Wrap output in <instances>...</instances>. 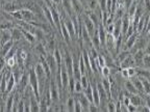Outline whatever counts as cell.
I'll return each instance as SVG.
<instances>
[{"label":"cell","instance_id":"34","mask_svg":"<svg viewBox=\"0 0 150 112\" xmlns=\"http://www.w3.org/2000/svg\"><path fill=\"white\" fill-rule=\"evenodd\" d=\"M86 3H87L88 9H90V10H94L98 6V1L97 0H86Z\"/></svg>","mask_w":150,"mask_h":112},{"label":"cell","instance_id":"41","mask_svg":"<svg viewBox=\"0 0 150 112\" xmlns=\"http://www.w3.org/2000/svg\"><path fill=\"white\" fill-rule=\"evenodd\" d=\"M106 111H110V112L116 111V104L112 102V100H110V102H108V105H106Z\"/></svg>","mask_w":150,"mask_h":112},{"label":"cell","instance_id":"29","mask_svg":"<svg viewBox=\"0 0 150 112\" xmlns=\"http://www.w3.org/2000/svg\"><path fill=\"white\" fill-rule=\"evenodd\" d=\"M132 78H134V79H131V82H132V84H134V87L137 88L138 92H144L142 82H141V80L138 78V76H134V77H132Z\"/></svg>","mask_w":150,"mask_h":112},{"label":"cell","instance_id":"27","mask_svg":"<svg viewBox=\"0 0 150 112\" xmlns=\"http://www.w3.org/2000/svg\"><path fill=\"white\" fill-rule=\"evenodd\" d=\"M124 85H125V89H126V91L128 93H139L137 88L134 87V85L132 84V82H131V80L127 79L126 81H125Z\"/></svg>","mask_w":150,"mask_h":112},{"label":"cell","instance_id":"46","mask_svg":"<svg viewBox=\"0 0 150 112\" xmlns=\"http://www.w3.org/2000/svg\"><path fill=\"white\" fill-rule=\"evenodd\" d=\"M75 100V99H74ZM74 111H83L82 109V106L80 105V103L78 102L77 100H75V103H74Z\"/></svg>","mask_w":150,"mask_h":112},{"label":"cell","instance_id":"14","mask_svg":"<svg viewBox=\"0 0 150 112\" xmlns=\"http://www.w3.org/2000/svg\"><path fill=\"white\" fill-rule=\"evenodd\" d=\"M128 98H129V102H130V104L134 105L136 107H139V106L143 105L144 100L139 96L138 93H130V94L128 96Z\"/></svg>","mask_w":150,"mask_h":112},{"label":"cell","instance_id":"20","mask_svg":"<svg viewBox=\"0 0 150 112\" xmlns=\"http://www.w3.org/2000/svg\"><path fill=\"white\" fill-rule=\"evenodd\" d=\"M11 94L7 96L6 100H5V111H13V107H14V93H12L11 91Z\"/></svg>","mask_w":150,"mask_h":112},{"label":"cell","instance_id":"44","mask_svg":"<svg viewBox=\"0 0 150 112\" xmlns=\"http://www.w3.org/2000/svg\"><path fill=\"white\" fill-rule=\"evenodd\" d=\"M5 65H6V63H5L4 57H2V56H0V74L4 72Z\"/></svg>","mask_w":150,"mask_h":112},{"label":"cell","instance_id":"13","mask_svg":"<svg viewBox=\"0 0 150 112\" xmlns=\"http://www.w3.org/2000/svg\"><path fill=\"white\" fill-rule=\"evenodd\" d=\"M14 43H15L14 41L11 40V41H8V42L4 43L3 45H1V47H0V56L4 57V56L8 53L9 50L14 47Z\"/></svg>","mask_w":150,"mask_h":112},{"label":"cell","instance_id":"10","mask_svg":"<svg viewBox=\"0 0 150 112\" xmlns=\"http://www.w3.org/2000/svg\"><path fill=\"white\" fill-rule=\"evenodd\" d=\"M119 65L121 69H128V68H134V66H136V63H134L132 55L129 54L126 58H124L119 63Z\"/></svg>","mask_w":150,"mask_h":112},{"label":"cell","instance_id":"49","mask_svg":"<svg viewBox=\"0 0 150 112\" xmlns=\"http://www.w3.org/2000/svg\"><path fill=\"white\" fill-rule=\"evenodd\" d=\"M120 72H121L122 77H123V78H125V79H129V76H128V71H127V69H121V70H120Z\"/></svg>","mask_w":150,"mask_h":112},{"label":"cell","instance_id":"32","mask_svg":"<svg viewBox=\"0 0 150 112\" xmlns=\"http://www.w3.org/2000/svg\"><path fill=\"white\" fill-rule=\"evenodd\" d=\"M35 51L38 52V54H40V56H44V57H46L47 52H46V49H45L44 45L38 44L37 47H35Z\"/></svg>","mask_w":150,"mask_h":112},{"label":"cell","instance_id":"4","mask_svg":"<svg viewBox=\"0 0 150 112\" xmlns=\"http://www.w3.org/2000/svg\"><path fill=\"white\" fill-rule=\"evenodd\" d=\"M22 15V20L28 23H31V22H35L37 21V17H35V13L31 12V9L29 8H21L20 9Z\"/></svg>","mask_w":150,"mask_h":112},{"label":"cell","instance_id":"9","mask_svg":"<svg viewBox=\"0 0 150 112\" xmlns=\"http://www.w3.org/2000/svg\"><path fill=\"white\" fill-rule=\"evenodd\" d=\"M64 59V65H65L66 70L68 72L69 76H72V72H73V57L70 55L68 51H66L65 54V58Z\"/></svg>","mask_w":150,"mask_h":112},{"label":"cell","instance_id":"39","mask_svg":"<svg viewBox=\"0 0 150 112\" xmlns=\"http://www.w3.org/2000/svg\"><path fill=\"white\" fill-rule=\"evenodd\" d=\"M150 66V56L149 54H145L143 57V68L149 69Z\"/></svg>","mask_w":150,"mask_h":112},{"label":"cell","instance_id":"11","mask_svg":"<svg viewBox=\"0 0 150 112\" xmlns=\"http://www.w3.org/2000/svg\"><path fill=\"white\" fill-rule=\"evenodd\" d=\"M139 34H140V33L134 32V34H131L130 36L127 37L126 40L124 41V46H123V50H130L131 48H132V46L134 45V43H136V40H137V37H138Z\"/></svg>","mask_w":150,"mask_h":112},{"label":"cell","instance_id":"19","mask_svg":"<svg viewBox=\"0 0 150 112\" xmlns=\"http://www.w3.org/2000/svg\"><path fill=\"white\" fill-rule=\"evenodd\" d=\"M20 30H21V32H22V36H23L28 43L35 42V36L33 33H31L30 31H28V30H25L24 28H20Z\"/></svg>","mask_w":150,"mask_h":112},{"label":"cell","instance_id":"35","mask_svg":"<svg viewBox=\"0 0 150 112\" xmlns=\"http://www.w3.org/2000/svg\"><path fill=\"white\" fill-rule=\"evenodd\" d=\"M5 63L8 68H14L15 65H17V56H12L8 59H5Z\"/></svg>","mask_w":150,"mask_h":112},{"label":"cell","instance_id":"17","mask_svg":"<svg viewBox=\"0 0 150 112\" xmlns=\"http://www.w3.org/2000/svg\"><path fill=\"white\" fill-rule=\"evenodd\" d=\"M71 4H72V7L74 9L75 14L77 16H80L82 15V10H83V5L80 2L79 0H71Z\"/></svg>","mask_w":150,"mask_h":112},{"label":"cell","instance_id":"52","mask_svg":"<svg viewBox=\"0 0 150 112\" xmlns=\"http://www.w3.org/2000/svg\"><path fill=\"white\" fill-rule=\"evenodd\" d=\"M4 2H5V0H0V7L2 8V5L4 4Z\"/></svg>","mask_w":150,"mask_h":112},{"label":"cell","instance_id":"31","mask_svg":"<svg viewBox=\"0 0 150 112\" xmlns=\"http://www.w3.org/2000/svg\"><path fill=\"white\" fill-rule=\"evenodd\" d=\"M74 103H75L74 98L70 97L67 100V103H66V111H74Z\"/></svg>","mask_w":150,"mask_h":112},{"label":"cell","instance_id":"2","mask_svg":"<svg viewBox=\"0 0 150 112\" xmlns=\"http://www.w3.org/2000/svg\"><path fill=\"white\" fill-rule=\"evenodd\" d=\"M48 88L50 91V97H51V102H57L59 100V87H57V84H56L55 80L52 79L50 81L49 85H48Z\"/></svg>","mask_w":150,"mask_h":112},{"label":"cell","instance_id":"12","mask_svg":"<svg viewBox=\"0 0 150 112\" xmlns=\"http://www.w3.org/2000/svg\"><path fill=\"white\" fill-rule=\"evenodd\" d=\"M61 2L62 5H63V8L65 9V13L67 14V16L72 17L74 15H76L72 7V4H71V0H61Z\"/></svg>","mask_w":150,"mask_h":112},{"label":"cell","instance_id":"18","mask_svg":"<svg viewBox=\"0 0 150 112\" xmlns=\"http://www.w3.org/2000/svg\"><path fill=\"white\" fill-rule=\"evenodd\" d=\"M11 40H12V31L9 29H3L0 35V45H3Z\"/></svg>","mask_w":150,"mask_h":112},{"label":"cell","instance_id":"6","mask_svg":"<svg viewBox=\"0 0 150 112\" xmlns=\"http://www.w3.org/2000/svg\"><path fill=\"white\" fill-rule=\"evenodd\" d=\"M75 93V100H77L78 102L80 103V105L82 106V109H83V111H88V109H89V106H90V101L88 100V98L86 96H84V93L81 92H74Z\"/></svg>","mask_w":150,"mask_h":112},{"label":"cell","instance_id":"21","mask_svg":"<svg viewBox=\"0 0 150 112\" xmlns=\"http://www.w3.org/2000/svg\"><path fill=\"white\" fill-rule=\"evenodd\" d=\"M101 85H102V87L104 88V90H105L106 96H108V101H110V82L108 81V78L103 77L102 80H101Z\"/></svg>","mask_w":150,"mask_h":112},{"label":"cell","instance_id":"5","mask_svg":"<svg viewBox=\"0 0 150 112\" xmlns=\"http://www.w3.org/2000/svg\"><path fill=\"white\" fill-rule=\"evenodd\" d=\"M50 10H51L52 20H53L54 27L57 28L59 30H61V21H62V16H61V15H59V13L57 12V9H56V5H54V6H52V5H50Z\"/></svg>","mask_w":150,"mask_h":112},{"label":"cell","instance_id":"26","mask_svg":"<svg viewBox=\"0 0 150 112\" xmlns=\"http://www.w3.org/2000/svg\"><path fill=\"white\" fill-rule=\"evenodd\" d=\"M16 81H15V78L14 76H13L12 74H11V76H9L8 80L6 81V91L5 92H11V91L14 90L15 86H16Z\"/></svg>","mask_w":150,"mask_h":112},{"label":"cell","instance_id":"30","mask_svg":"<svg viewBox=\"0 0 150 112\" xmlns=\"http://www.w3.org/2000/svg\"><path fill=\"white\" fill-rule=\"evenodd\" d=\"M12 40L14 41V42H16V41H19L22 36V32L21 30L19 29V28H13L12 30Z\"/></svg>","mask_w":150,"mask_h":112},{"label":"cell","instance_id":"16","mask_svg":"<svg viewBox=\"0 0 150 112\" xmlns=\"http://www.w3.org/2000/svg\"><path fill=\"white\" fill-rule=\"evenodd\" d=\"M45 60H46L47 64L49 65L51 73H55L56 70H57V63H56L55 59L53 58V56L49 55V54H47L46 57H45Z\"/></svg>","mask_w":150,"mask_h":112},{"label":"cell","instance_id":"24","mask_svg":"<svg viewBox=\"0 0 150 112\" xmlns=\"http://www.w3.org/2000/svg\"><path fill=\"white\" fill-rule=\"evenodd\" d=\"M96 87H97V90H98L99 97H100V105H101V103H102L103 101L108 100V96H106L105 90H104V88L102 87V85H101L100 82L96 83Z\"/></svg>","mask_w":150,"mask_h":112},{"label":"cell","instance_id":"38","mask_svg":"<svg viewBox=\"0 0 150 112\" xmlns=\"http://www.w3.org/2000/svg\"><path fill=\"white\" fill-rule=\"evenodd\" d=\"M9 15L12 17H14V19H16L17 21H21L22 20V15H21V12H20V9H17V10L9 13Z\"/></svg>","mask_w":150,"mask_h":112},{"label":"cell","instance_id":"37","mask_svg":"<svg viewBox=\"0 0 150 112\" xmlns=\"http://www.w3.org/2000/svg\"><path fill=\"white\" fill-rule=\"evenodd\" d=\"M101 75H102V77H105L108 78V76L110 75V68H108V65H104L101 68V71H100Z\"/></svg>","mask_w":150,"mask_h":112},{"label":"cell","instance_id":"15","mask_svg":"<svg viewBox=\"0 0 150 112\" xmlns=\"http://www.w3.org/2000/svg\"><path fill=\"white\" fill-rule=\"evenodd\" d=\"M129 25H130V18L127 16V14H125L121 19V33H122V35H124L125 33H126Z\"/></svg>","mask_w":150,"mask_h":112},{"label":"cell","instance_id":"50","mask_svg":"<svg viewBox=\"0 0 150 112\" xmlns=\"http://www.w3.org/2000/svg\"><path fill=\"white\" fill-rule=\"evenodd\" d=\"M126 109L128 112H136L137 111V107L134 105H132V104H130V103L126 106Z\"/></svg>","mask_w":150,"mask_h":112},{"label":"cell","instance_id":"25","mask_svg":"<svg viewBox=\"0 0 150 112\" xmlns=\"http://www.w3.org/2000/svg\"><path fill=\"white\" fill-rule=\"evenodd\" d=\"M61 32L64 37V40H65L66 42H70L71 37H70V35H69V32H68V30H67V28H66L65 23H64L63 17H62V21H61Z\"/></svg>","mask_w":150,"mask_h":112},{"label":"cell","instance_id":"8","mask_svg":"<svg viewBox=\"0 0 150 112\" xmlns=\"http://www.w3.org/2000/svg\"><path fill=\"white\" fill-rule=\"evenodd\" d=\"M63 20H64V23H65V25H66V28H67V30H68V32H69V35H70L71 40L76 38V37H77V34H76V32H75V28H74V25H73L72 21H71V19L67 16V18H63Z\"/></svg>","mask_w":150,"mask_h":112},{"label":"cell","instance_id":"36","mask_svg":"<svg viewBox=\"0 0 150 112\" xmlns=\"http://www.w3.org/2000/svg\"><path fill=\"white\" fill-rule=\"evenodd\" d=\"M79 81H80V83H81L82 88H83V89H84V88H87L88 85L90 84L89 79H88V76H86V75H81V77H80Z\"/></svg>","mask_w":150,"mask_h":112},{"label":"cell","instance_id":"42","mask_svg":"<svg viewBox=\"0 0 150 112\" xmlns=\"http://www.w3.org/2000/svg\"><path fill=\"white\" fill-rule=\"evenodd\" d=\"M83 90L82 85L79 80H75V86H74V92H81Z\"/></svg>","mask_w":150,"mask_h":112},{"label":"cell","instance_id":"7","mask_svg":"<svg viewBox=\"0 0 150 112\" xmlns=\"http://www.w3.org/2000/svg\"><path fill=\"white\" fill-rule=\"evenodd\" d=\"M81 21H82V23H83L84 28L87 29V31H88V33H89V35L92 37V35L94 34V32H95V30H96L97 27L95 25H94V23L91 21V19H90L89 17L87 16V15H84L83 19H82Z\"/></svg>","mask_w":150,"mask_h":112},{"label":"cell","instance_id":"28","mask_svg":"<svg viewBox=\"0 0 150 112\" xmlns=\"http://www.w3.org/2000/svg\"><path fill=\"white\" fill-rule=\"evenodd\" d=\"M52 56H53V58L55 59L57 65H61L62 63H63V55H62L59 49L55 48V49H54V51L52 52Z\"/></svg>","mask_w":150,"mask_h":112},{"label":"cell","instance_id":"23","mask_svg":"<svg viewBox=\"0 0 150 112\" xmlns=\"http://www.w3.org/2000/svg\"><path fill=\"white\" fill-rule=\"evenodd\" d=\"M138 78L141 80L142 82V85H143V89H144V93L145 94H149L150 93V82L149 79L145 77H142V76H138Z\"/></svg>","mask_w":150,"mask_h":112},{"label":"cell","instance_id":"51","mask_svg":"<svg viewBox=\"0 0 150 112\" xmlns=\"http://www.w3.org/2000/svg\"><path fill=\"white\" fill-rule=\"evenodd\" d=\"M51 1H52V2H53L54 3V4H59V3H61V0H51Z\"/></svg>","mask_w":150,"mask_h":112},{"label":"cell","instance_id":"33","mask_svg":"<svg viewBox=\"0 0 150 112\" xmlns=\"http://www.w3.org/2000/svg\"><path fill=\"white\" fill-rule=\"evenodd\" d=\"M129 50H123L122 52H118V55H117V60H118V62H121L122 60L124 58H126L127 56L129 55Z\"/></svg>","mask_w":150,"mask_h":112},{"label":"cell","instance_id":"40","mask_svg":"<svg viewBox=\"0 0 150 112\" xmlns=\"http://www.w3.org/2000/svg\"><path fill=\"white\" fill-rule=\"evenodd\" d=\"M74 86H75V78L73 76H70L69 83H68V88L70 90V92H74Z\"/></svg>","mask_w":150,"mask_h":112},{"label":"cell","instance_id":"22","mask_svg":"<svg viewBox=\"0 0 150 112\" xmlns=\"http://www.w3.org/2000/svg\"><path fill=\"white\" fill-rule=\"evenodd\" d=\"M92 98H93V104L96 106H100V97H99L98 90H97L96 85L92 86Z\"/></svg>","mask_w":150,"mask_h":112},{"label":"cell","instance_id":"47","mask_svg":"<svg viewBox=\"0 0 150 112\" xmlns=\"http://www.w3.org/2000/svg\"><path fill=\"white\" fill-rule=\"evenodd\" d=\"M132 1H134V0H123L122 5H123V7L125 8V12H126L127 9H128V7L130 6V4L132 3Z\"/></svg>","mask_w":150,"mask_h":112},{"label":"cell","instance_id":"48","mask_svg":"<svg viewBox=\"0 0 150 112\" xmlns=\"http://www.w3.org/2000/svg\"><path fill=\"white\" fill-rule=\"evenodd\" d=\"M104 28H105V31L108 33H112V30H114V22L108 24V25L104 26Z\"/></svg>","mask_w":150,"mask_h":112},{"label":"cell","instance_id":"45","mask_svg":"<svg viewBox=\"0 0 150 112\" xmlns=\"http://www.w3.org/2000/svg\"><path fill=\"white\" fill-rule=\"evenodd\" d=\"M127 71H128L129 78H132V77H134V76H137V69H136V66H134V68H128V69H127Z\"/></svg>","mask_w":150,"mask_h":112},{"label":"cell","instance_id":"43","mask_svg":"<svg viewBox=\"0 0 150 112\" xmlns=\"http://www.w3.org/2000/svg\"><path fill=\"white\" fill-rule=\"evenodd\" d=\"M56 47H55V42H54L53 40H50L49 42L47 43V49H48V51L49 52H53L54 49H55Z\"/></svg>","mask_w":150,"mask_h":112},{"label":"cell","instance_id":"1","mask_svg":"<svg viewBox=\"0 0 150 112\" xmlns=\"http://www.w3.org/2000/svg\"><path fill=\"white\" fill-rule=\"evenodd\" d=\"M28 82H29V87L33 90V94L37 98V100L40 102V91H39V81H38V77L35 75V72L33 69H31L28 73Z\"/></svg>","mask_w":150,"mask_h":112},{"label":"cell","instance_id":"3","mask_svg":"<svg viewBox=\"0 0 150 112\" xmlns=\"http://www.w3.org/2000/svg\"><path fill=\"white\" fill-rule=\"evenodd\" d=\"M69 76L68 72L66 70L64 63L61 64V83H62V91H65L68 88V83H69Z\"/></svg>","mask_w":150,"mask_h":112}]
</instances>
